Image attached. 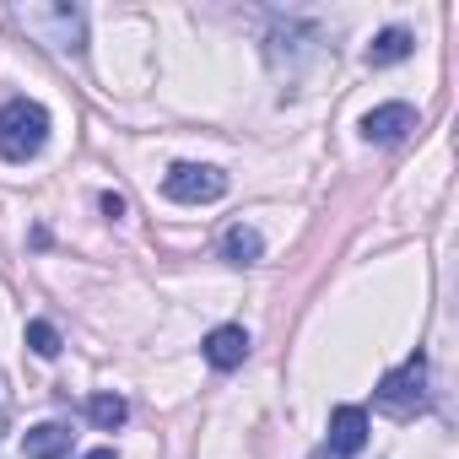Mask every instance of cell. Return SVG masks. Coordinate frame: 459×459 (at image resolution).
<instances>
[{
  "mask_svg": "<svg viewBox=\"0 0 459 459\" xmlns=\"http://www.w3.org/2000/svg\"><path fill=\"white\" fill-rule=\"evenodd\" d=\"M44 141H49V114H44V103L12 98L6 108H0V157L28 162V157L44 152Z\"/></svg>",
  "mask_w": 459,
  "mask_h": 459,
  "instance_id": "cell-1",
  "label": "cell"
},
{
  "mask_svg": "<svg viewBox=\"0 0 459 459\" xmlns=\"http://www.w3.org/2000/svg\"><path fill=\"white\" fill-rule=\"evenodd\" d=\"M28 33H44L55 49H82V12L76 6H22L17 12Z\"/></svg>",
  "mask_w": 459,
  "mask_h": 459,
  "instance_id": "cell-2",
  "label": "cell"
},
{
  "mask_svg": "<svg viewBox=\"0 0 459 459\" xmlns=\"http://www.w3.org/2000/svg\"><path fill=\"white\" fill-rule=\"evenodd\" d=\"M162 189H168V200H178V205H200V200L227 195V173H221V168H200V162H178V168L162 178Z\"/></svg>",
  "mask_w": 459,
  "mask_h": 459,
  "instance_id": "cell-3",
  "label": "cell"
},
{
  "mask_svg": "<svg viewBox=\"0 0 459 459\" xmlns=\"http://www.w3.org/2000/svg\"><path fill=\"white\" fill-rule=\"evenodd\" d=\"M421 389H427V357L416 351L400 373H389V378L378 384V405H384V411H394V416H411V411L427 400Z\"/></svg>",
  "mask_w": 459,
  "mask_h": 459,
  "instance_id": "cell-4",
  "label": "cell"
},
{
  "mask_svg": "<svg viewBox=\"0 0 459 459\" xmlns=\"http://www.w3.org/2000/svg\"><path fill=\"white\" fill-rule=\"evenodd\" d=\"M411 130H416V108H411V103H384V108H373V114L362 119V135L378 141V146L405 141Z\"/></svg>",
  "mask_w": 459,
  "mask_h": 459,
  "instance_id": "cell-5",
  "label": "cell"
},
{
  "mask_svg": "<svg viewBox=\"0 0 459 459\" xmlns=\"http://www.w3.org/2000/svg\"><path fill=\"white\" fill-rule=\"evenodd\" d=\"M200 351H205V362H211V368H221V373H227V368H238V362L249 357V335H244V325H221V330H211V335H205V346H200Z\"/></svg>",
  "mask_w": 459,
  "mask_h": 459,
  "instance_id": "cell-6",
  "label": "cell"
},
{
  "mask_svg": "<svg viewBox=\"0 0 459 459\" xmlns=\"http://www.w3.org/2000/svg\"><path fill=\"white\" fill-rule=\"evenodd\" d=\"M368 443V411L362 405H335L330 416V448L335 454H362Z\"/></svg>",
  "mask_w": 459,
  "mask_h": 459,
  "instance_id": "cell-7",
  "label": "cell"
},
{
  "mask_svg": "<svg viewBox=\"0 0 459 459\" xmlns=\"http://www.w3.org/2000/svg\"><path fill=\"white\" fill-rule=\"evenodd\" d=\"M22 448H28V459H65V454H71V427L44 421V427H33V432L22 437Z\"/></svg>",
  "mask_w": 459,
  "mask_h": 459,
  "instance_id": "cell-8",
  "label": "cell"
},
{
  "mask_svg": "<svg viewBox=\"0 0 459 459\" xmlns=\"http://www.w3.org/2000/svg\"><path fill=\"white\" fill-rule=\"evenodd\" d=\"M416 49V39L405 33V28H384L373 44H368V65H394V60H405Z\"/></svg>",
  "mask_w": 459,
  "mask_h": 459,
  "instance_id": "cell-9",
  "label": "cell"
},
{
  "mask_svg": "<svg viewBox=\"0 0 459 459\" xmlns=\"http://www.w3.org/2000/svg\"><path fill=\"white\" fill-rule=\"evenodd\" d=\"M221 255L227 260H233V265H255L260 255H265V244H260V233H255V227H227V238H221Z\"/></svg>",
  "mask_w": 459,
  "mask_h": 459,
  "instance_id": "cell-10",
  "label": "cell"
},
{
  "mask_svg": "<svg viewBox=\"0 0 459 459\" xmlns=\"http://www.w3.org/2000/svg\"><path fill=\"white\" fill-rule=\"evenodd\" d=\"M87 416H92L103 432H114V427H125L130 405H125V394H92V400H87Z\"/></svg>",
  "mask_w": 459,
  "mask_h": 459,
  "instance_id": "cell-11",
  "label": "cell"
},
{
  "mask_svg": "<svg viewBox=\"0 0 459 459\" xmlns=\"http://www.w3.org/2000/svg\"><path fill=\"white\" fill-rule=\"evenodd\" d=\"M28 346H33V357H60V330L44 325V319H33L28 325Z\"/></svg>",
  "mask_w": 459,
  "mask_h": 459,
  "instance_id": "cell-12",
  "label": "cell"
},
{
  "mask_svg": "<svg viewBox=\"0 0 459 459\" xmlns=\"http://www.w3.org/2000/svg\"><path fill=\"white\" fill-rule=\"evenodd\" d=\"M6 421H12V400H6V389H0V437H6Z\"/></svg>",
  "mask_w": 459,
  "mask_h": 459,
  "instance_id": "cell-13",
  "label": "cell"
},
{
  "mask_svg": "<svg viewBox=\"0 0 459 459\" xmlns=\"http://www.w3.org/2000/svg\"><path fill=\"white\" fill-rule=\"evenodd\" d=\"M87 459H114V448H92V454H87Z\"/></svg>",
  "mask_w": 459,
  "mask_h": 459,
  "instance_id": "cell-14",
  "label": "cell"
}]
</instances>
